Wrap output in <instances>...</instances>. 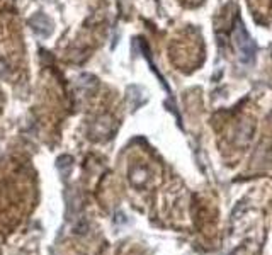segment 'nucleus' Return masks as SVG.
<instances>
[{
    "label": "nucleus",
    "mask_w": 272,
    "mask_h": 255,
    "mask_svg": "<svg viewBox=\"0 0 272 255\" xmlns=\"http://www.w3.org/2000/svg\"><path fill=\"white\" fill-rule=\"evenodd\" d=\"M235 44H237V50L240 53V58L244 61H250L253 58V51H255V46H253L252 38L248 36V32L245 31L244 26L238 22L237 29H235Z\"/></svg>",
    "instance_id": "obj_1"
}]
</instances>
